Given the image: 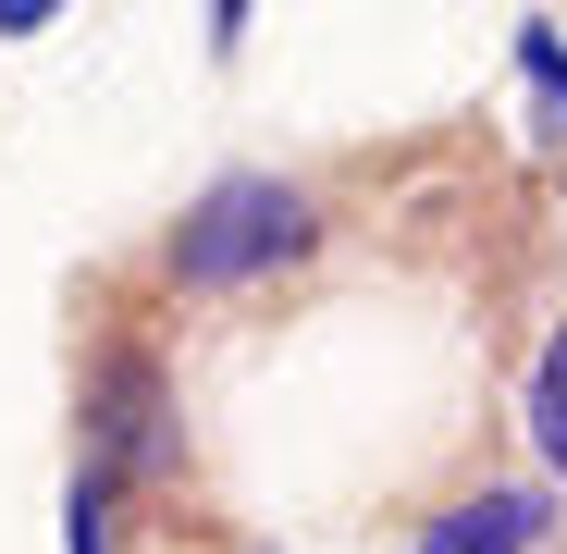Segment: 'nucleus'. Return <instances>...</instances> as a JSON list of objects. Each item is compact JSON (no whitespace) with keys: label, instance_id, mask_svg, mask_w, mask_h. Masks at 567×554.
<instances>
[{"label":"nucleus","instance_id":"3","mask_svg":"<svg viewBox=\"0 0 567 554\" xmlns=\"http://www.w3.org/2000/svg\"><path fill=\"white\" fill-rule=\"evenodd\" d=\"M555 542V493L494 481V493H456L444 518H420V554H543Z\"/></svg>","mask_w":567,"mask_h":554},{"label":"nucleus","instance_id":"5","mask_svg":"<svg viewBox=\"0 0 567 554\" xmlns=\"http://www.w3.org/2000/svg\"><path fill=\"white\" fill-rule=\"evenodd\" d=\"M530 443H543V469L567 481V333H555L543 369H530Z\"/></svg>","mask_w":567,"mask_h":554},{"label":"nucleus","instance_id":"4","mask_svg":"<svg viewBox=\"0 0 567 554\" xmlns=\"http://www.w3.org/2000/svg\"><path fill=\"white\" fill-rule=\"evenodd\" d=\"M518 86H530V136L567 148V38L555 25H518Z\"/></svg>","mask_w":567,"mask_h":554},{"label":"nucleus","instance_id":"1","mask_svg":"<svg viewBox=\"0 0 567 554\" xmlns=\"http://www.w3.org/2000/svg\"><path fill=\"white\" fill-rule=\"evenodd\" d=\"M309 234H321V210H309L284 173H223V185H198L185 222H173V284H185V296H235V284H259V271L309 259Z\"/></svg>","mask_w":567,"mask_h":554},{"label":"nucleus","instance_id":"6","mask_svg":"<svg viewBox=\"0 0 567 554\" xmlns=\"http://www.w3.org/2000/svg\"><path fill=\"white\" fill-rule=\"evenodd\" d=\"M62 554H112V481H100V469L62 493Z\"/></svg>","mask_w":567,"mask_h":554},{"label":"nucleus","instance_id":"2","mask_svg":"<svg viewBox=\"0 0 567 554\" xmlns=\"http://www.w3.org/2000/svg\"><path fill=\"white\" fill-rule=\"evenodd\" d=\"M86 431H100V481L173 469V407H161V369L136 345H112L100 369H86Z\"/></svg>","mask_w":567,"mask_h":554},{"label":"nucleus","instance_id":"7","mask_svg":"<svg viewBox=\"0 0 567 554\" xmlns=\"http://www.w3.org/2000/svg\"><path fill=\"white\" fill-rule=\"evenodd\" d=\"M62 13H74V0H0V38H50Z\"/></svg>","mask_w":567,"mask_h":554},{"label":"nucleus","instance_id":"8","mask_svg":"<svg viewBox=\"0 0 567 554\" xmlns=\"http://www.w3.org/2000/svg\"><path fill=\"white\" fill-rule=\"evenodd\" d=\"M247 13H259V0H210V50H223V62L247 50Z\"/></svg>","mask_w":567,"mask_h":554}]
</instances>
